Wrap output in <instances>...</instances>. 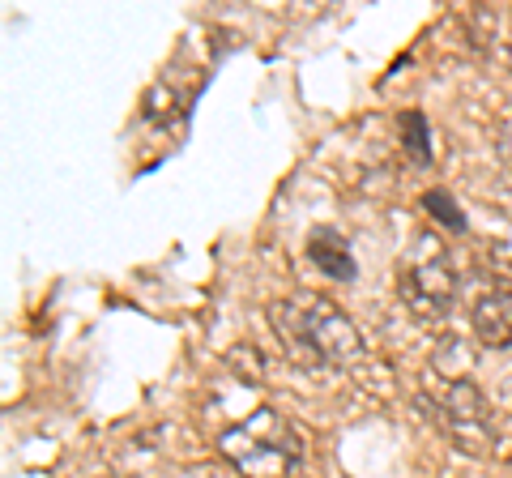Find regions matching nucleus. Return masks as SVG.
I'll return each instance as SVG.
<instances>
[{"instance_id":"nucleus-1","label":"nucleus","mask_w":512,"mask_h":478,"mask_svg":"<svg viewBox=\"0 0 512 478\" xmlns=\"http://www.w3.org/2000/svg\"><path fill=\"white\" fill-rule=\"evenodd\" d=\"M218 453L244 478H299L303 440L274 410H252V419L218 436Z\"/></svg>"},{"instance_id":"nucleus-2","label":"nucleus","mask_w":512,"mask_h":478,"mask_svg":"<svg viewBox=\"0 0 512 478\" xmlns=\"http://www.w3.org/2000/svg\"><path fill=\"white\" fill-rule=\"evenodd\" d=\"M397 295H402V304L419 316V321H436V316L453 308L457 274H453V265L444 261V252H427V257L406 265L402 278H397Z\"/></svg>"},{"instance_id":"nucleus-3","label":"nucleus","mask_w":512,"mask_h":478,"mask_svg":"<svg viewBox=\"0 0 512 478\" xmlns=\"http://www.w3.org/2000/svg\"><path fill=\"white\" fill-rule=\"evenodd\" d=\"M308 308V329H312V346L320 363L329 368H350V363L363 359V338L355 321L338 308V304H325V299H303Z\"/></svg>"},{"instance_id":"nucleus-4","label":"nucleus","mask_w":512,"mask_h":478,"mask_svg":"<svg viewBox=\"0 0 512 478\" xmlns=\"http://www.w3.org/2000/svg\"><path fill=\"white\" fill-rule=\"evenodd\" d=\"M269 329L278 333L282 342V355L295 363V368H325L312 346V329H308V308L295 304V299H274L269 304Z\"/></svg>"},{"instance_id":"nucleus-5","label":"nucleus","mask_w":512,"mask_h":478,"mask_svg":"<svg viewBox=\"0 0 512 478\" xmlns=\"http://www.w3.org/2000/svg\"><path fill=\"white\" fill-rule=\"evenodd\" d=\"M474 338L491 346V350H508L512 346V295L508 291H491L483 299H474Z\"/></svg>"},{"instance_id":"nucleus-6","label":"nucleus","mask_w":512,"mask_h":478,"mask_svg":"<svg viewBox=\"0 0 512 478\" xmlns=\"http://www.w3.org/2000/svg\"><path fill=\"white\" fill-rule=\"evenodd\" d=\"M308 257H312V265L320 269V274L333 278V282H350L359 274L355 252H350V244L333 227H316L308 235Z\"/></svg>"},{"instance_id":"nucleus-7","label":"nucleus","mask_w":512,"mask_h":478,"mask_svg":"<svg viewBox=\"0 0 512 478\" xmlns=\"http://www.w3.org/2000/svg\"><path fill=\"white\" fill-rule=\"evenodd\" d=\"M397 124H402V133H406V141H402L406 154L414 158V163H431V133H427V120L419 116V111H406V116L397 120Z\"/></svg>"},{"instance_id":"nucleus-8","label":"nucleus","mask_w":512,"mask_h":478,"mask_svg":"<svg viewBox=\"0 0 512 478\" xmlns=\"http://www.w3.org/2000/svg\"><path fill=\"white\" fill-rule=\"evenodd\" d=\"M423 205L431 210V218H440V222H444V227L466 231V218L457 214V205H453V197H448V193H427V197H423Z\"/></svg>"},{"instance_id":"nucleus-9","label":"nucleus","mask_w":512,"mask_h":478,"mask_svg":"<svg viewBox=\"0 0 512 478\" xmlns=\"http://www.w3.org/2000/svg\"><path fill=\"white\" fill-rule=\"evenodd\" d=\"M495 150H500V163H504V171L512 175V120L500 129V137H495Z\"/></svg>"},{"instance_id":"nucleus-10","label":"nucleus","mask_w":512,"mask_h":478,"mask_svg":"<svg viewBox=\"0 0 512 478\" xmlns=\"http://www.w3.org/2000/svg\"><path fill=\"white\" fill-rule=\"evenodd\" d=\"M504 56H508V69H512V43H508V52H504Z\"/></svg>"}]
</instances>
